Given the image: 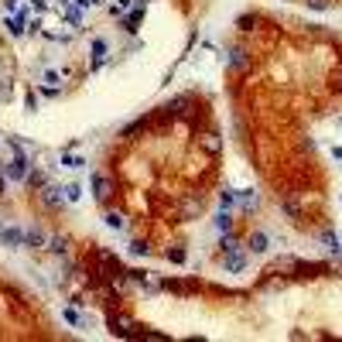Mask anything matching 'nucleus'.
I'll list each match as a JSON object with an SVG mask.
<instances>
[{"mask_svg":"<svg viewBox=\"0 0 342 342\" xmlns=\"http://www.w3.org/2000/svg\"><path fill=\"white\" fill-rule=\"evenodd\" d=\"M0 243H4V247H11V250L24 247V229H18V226H0Z\"/></svg>","mask_w":342,"mask_h":342,"instance_id":"f257e3e1","label":"nucleus"},{"mask_svg":"<svg viewBox=\"0 0 342 342\" xmlns=\"http://www.w3.org/2000/svg\"><path fill=\"white\" fill-rule=\"evenodd\" d=\"M223 267H226L229 274H240V270L247 267V257H243L240 250H233V253H226V257H223Z\"/></svg>","mask_w":342,"mask_h":342,"instance_id":"f03ea898","label":"nucleus"},{"mask_svg":"<svg viewBox=\"0 0 342 342\" xmlns=\"http://www.w3.org/2000/svg\"><path fill=\"white\" fill-rule=\"evenodd\" d=\"M110 192H113L110 178H106V175H93V195L96 199H110Z\"/></svg>","mask_w":342,"mask_h":342,"instance_id":"7ed1b4c3","label":"nucleus"},{"mask_svg":"<svg viewBox=\"0 0 342 342\" xmlns=\"http://www.w3.org/2000/svg\"><path fill=\"white\" fill-rule=\"evenodd\" d=\"M247 250H253V253H267V233H250V240H247Z\"/></svg>","mask_w":342,"mask_h":342,"instance_id":"20e7f679","label":"nucleus"},{"mask_svg":"<svg viewBox=\"0 0 342 342\" xmlns=\"http://www.w3.org/2000/svg\"><path fill=\"white\" fill-rule=\"evenodd\" d=\"M41 199H45V206H52V209H58V206H62V189H55V185H45V192H41Z\"/></svg>","mask_w":342,"mask_h":342,"instance_id":"39448f33","label":"nucleus"},{"mask_svg":"<svg viewBox=\"0 0 342 342\" xmlns=\"http://www.w3.org/2000/svg\"><path fill=\"white\" fill-rule=\"evenodd\" d=\"M4 28H7V31L14 35V38H21V35L28 31V28H24V21H21V18H14V14H7V18H4Z\"/></svg>","mask_w":342,"mask_h":342,"instance_id":"423d86ee","label":"nucleus"},{"mask_svg":"<svg viewBox=\"0 0 342 342\" xmlns=\"http://www.w3.org/2000/svg\"><path fill=\"white\" fill-rule=\"evenodd\" d=\"M106 52H110V45H106L103 38H96V41H93V65H96V69L103 65V58H106Z\"/></svg>","mask_w":342,"mask_h":342,"instance_id":"0eeeda50","label":"nucleus"},{"mask_svg":"<svg viewBox=\"0 0 342 342\" xmlns=\"http://www.w3.org/2000/svg\"><path fill=\"white\" fill-rule=\"evenodd\" d=\"M24 243H31V247H45V233L38 226H28L24 229Z\"/></svg>","mask_w":342,"mask_h":342,"instance_id":"6e6552de","label":"nucleus"},{"mask_svg":"<svg viewBox=\"0 0 342 342\" xmlns=\"http://www.w3.org/2000/svg\"><path fill=\"white\" fill-rule=\"evenodd\" d=\"M65 21H69V24H72V28H82V7H72V4H69V7H65Z\"/></svg>","mask_w":342,"mask_h":342,"instance_id":"1a4fd4ad","label":"nucleus"},{"mask_svg":"<svg viewBox=\"0 0 342 342\" xmlns=\"http://www.w3.org/2000/svg\"><path fill=\"white\" fill-rule=\"evenodd\" d=\"M140 21H144V4H137V11H133V14H127V21H123V24H127V31H137V24H140Z\"/></svg>","mask_w":342,"mask_h":342,"instance_id":"9d476101","label":"nucleus"},{"mask_svg":"<svg viewBox=\"0 0 342 342\" xmlns=\"http://www.w3.org/2000/svg\"><path fill=\"white\" fill-rule=\"evenodd\" d=\"M229 65H233V69H247V52L233 48V52H229Z\"/></svg>","mask_w":342,"mask_h":342,"instance_id":"9b49d317","label":"nucleus"},{"mask_svg":"<svg viewBox=\"0 0 342 342\" xmlns=\"http://www.w3.org/2000/svg\"><path fill=\"white\" fill-rule=\"evenodd\" d=\"M216 229H219V233H229V229H233V219H229V209H223L219 216H216Z\"/></svg>","mask_w":342,"mask_h":342,"instance_id":"f8f14e48","label":"nucleus"},{"mask_svg":"<svg viewBox=\"0 0 342 342\" xmlns=\"http://www.w3.org/2000/svg\"><path fill=\"white\" fill-rule=\"evenodd\" d=\"M65 202H79V199H82V185H76V182H72V185H65Z\"/></svg>","mask_w":342,"mask_h":342,"instance_id":"ddd939ff","label":"nucleus"},{"mask_svg":"<svg viewBox=\"0 0 342 342\" xmlns=\"http://www.w3.org/2000/svg\"><path fill=\"white\" fill-rule=\"evenodd\" d=\"M62 164H65V168H72V171H79L82 164H86V161H82L79 154H62Z\"/></svg>","mask_w":342,"mask_h":342,"instance_id":"4468645a","label":"nucleus"},{"mask_svg":"<svg viewBox=\"0 0 342 342\" xmlns=\"http://www.w3.org/2000/svg\"><path fill=\"white\" fill-rule=\"evenodd\" d=\"M103 223H106L110 229H123V216H120V212H106V216H103Z\"/></svg>","mask_w":342,"mask_h":342,"instance_id":"2eb2a0df","label":"nucleus"},{"mask_svg":"<svg viewBox=\"0 0 342 342\" xmlns=\"http://www.w3.org/2000/svg\"><path fill=\"white\" fill-rule=\"evenodd\" d=\"M62 315H65V322H69V325H76V328H82V315H79L76 308H65Z\"/></svg>","mask_w":342,"mask_h":342,"instance_id":"dca6fc26","label":"nucleus"},{"mask_svg":"<svg viewBox=\"0 0 342 342\" xmlns=\"http://www.w3.org/2000/svg\"><path fill=\"white\" fill-rule=\"evenodd\" d=\"M202 147H206V151H219V137H216V133H206V137H202Z\"/></svg>","mask_w":342,"mask_h":342,"instance_id":"f3484780","label":"nucleus"},{"mask_svg":"<svg viewBox=\"0 0 342 342\" xmlns=\"http://www.w3.org/2000/svg\"><path fill=\"white\" fill-rule=\"evenodd\" d=\"M147 250H151V247H147V243H140V240H133V243H130V253H133V257H147Z\"/></svg>","mask_w":342,"mask_h":342,"instance_id":"a211bd4d","label":"nucleus"},{"mask_svg":"<svg viewBox=\"0 0 342 342\" xmlns=\"http://www.w3.org/2000/svg\"><path fill=\"white\" fill-rule=\"evenodd\" d=\"M48 250H52V253H65V240H62V236H52V240H48Z\"/></svg>","mask_w":342,"mask_h":342,"instance_id":"6ab92c4d","label":"nucleus"},{"mask_svg":"<svg viewBox=\"0 0 342 342\" xmlns=\"http://www.w3.org/2000/svg\"><path fill=\"white\" fill-rule=\"evenodd\" d=\"M240 202H243V209H250V206H257V195H253V192H240Z\"/></svg>","mask_w":342,"mask_h":342,"instance_id":"aec40b11","label":"nucleus"},{"mask_svg":"<svg viewBox=\"0 0 342 342\" xmlns=\"http://www.w3.org/2000/svg\"><path fill=\"white\" fill-rule=\"evenodd\" d=\"M233 202H236V192H223V195H219V206H223V209H229Z\"/></svg>","mask_w":342,"mask_h":342,"instance_id":"412c9836","label":"nucleus"},{"mask_svg":"<svg viewBox=\"0 0 342 342\" xmlns=\"http://www.w3.org/2000/svg\"><path fill=\"white\" fill-rule=\"evenodd\" d=\"M322 243H325L328 250H339V240H335L332 233H322Z\"/></svg>","mask_w":342,"mask_h":342,"instance_id":"4be33fe9","label":"nucleus"},{"mask_svg":"<svg viewBox=\"0 0 342 342\" xmlns=\"http://www.w3.org/2000/svg\"><path fill=\"white\" fill-rule=\"evenodd\" d=\"M311 11H328V0H304Z\"/></svg>","mask_w":342,"mask_h":342,"instance_id":"5701e85b","label":"nucleus"},{"mask_svg":"<svg viewBox=\"0 0 342 342\" xmlns=\"http://www.w3.org/2000/svg\"><path fill=\"white\" fill-rule=\"evenodd\" d=\"M45 82H48V86H58L62 79H58V72H52V69H48V72H45Z\"/></svg>","mask_w":342,"mask_h":342,"instance_id":"b1692460","label":"nucleus"},{"mask_svg":"<svg viewBox=\"0 0 342 342\" xmlns=\"http://www.w3.org/2000/svg\"><path fill=\"white\" fill-rule=\"evenodd\" d=\"M18 4L21 0H4V11H7V14H18Z\"/></svg>","mask_w":342,"mask_h":342,"instance_id":"393cba45","label":"nucleus"},{"mask_svg":"<svg viewBox=\"0 0 342 342\" xmlns=\"http://www.w3.org/2000/svg\"><path fill=\"white\" fill-rule=\"evenodd\" d=\"M168 260H175V264H182V260H185V253H182V250H168Z\"/></svg>","mask_w":342,"mask_h":342,"instance_id":"a878e982","label":"nucleus"},{"mask_svg":"<svg viewBox=\"0 0 342 342\" xmlns=\"http://www.w3.org/2000/svg\"><path fill=\"white\" fill-rule=\"evenodd\" d=\"M79 7H99V4H103V0H76Z\"/></svg>","mask_w":342,"mask_h":342,"instance_id":"bb28decb","label":"nucleus"},{"mask_svg":"<svg viewBox=\"0 0 342 342\" xmlns=\"http://www.w3.org/2000/svg\"><path fill=\"white\" fill-rule=\"evenodd\" d=\"M31 7H35V11H45V7H48V0H31Z\"/></svg>","mask_w":342,"mask_h":342,"instance_id":"cd10ccee","label":"nucleus"},{"mask_svg":"<svg viewBox=\"0 0 342 342\" xmlns=\"http://www.w3.org/2000/svg\"><path fill=\"white\" fill-rule=\"evenodd\" d=\"M69 4H72V0H58V7H62V11H65V7H69Z\"/></svg>","mask_w":342,"mask_h":342,"instance_id":"c85d7f7f","label":"nucleus"},{"mask_svg":"<svg viewBox=\"0 0 342 342\" xmlns=\"http://www.w3.org/2000/svg\"><path fill=\"white\" fill-rule=\"evenodd\" d=\"M339 247H342V240H339Z\"/></svg>","mask_w":342,"mask_h":342,"instance_id":"c756f323","label":"nucleus"}]
</instances>
